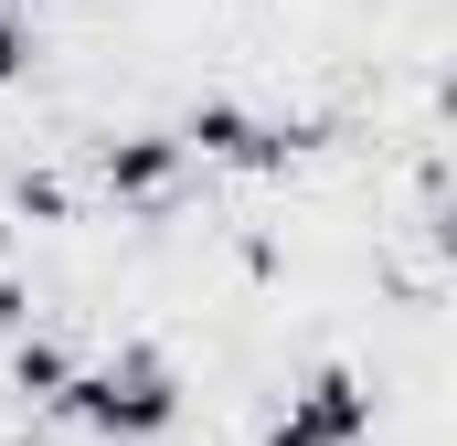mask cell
Here are the masks:
<instances>
[{"label": "cell", "mask_w": 457, "mask_h": 446, "mask_svg": "<svg viewBox=\"0 0 457 446\" xmlns=\"http://www.w3.org/2000/svg\"><path fill=\"white\" fill-rule=\"evenodd\" d=\"M181 361L160 351V340H117L107 361H86L75 372V393L54 404L75 436H96V446H160L170 425H181Z\"/></svg>", "instance_id": "cell-1"}, {"label": "cell", "mask_w": 457, "mask_h": 446, "mask_svg": "<svg viewBox=\"0 0 457 446\" xmlns=\"http://www.w3.org/2000/svg\"><path fill=\"white\" fill-rule=\"evenodd\" d=\"M86 170H96V192H107L117 213H170L181 181H192V160H181L170 128H107V138L86 149Z\"/></svg>", "instance_id": "cell-4"}, {"label": "cell", "mask_w": 457, "mask_h": 446, "mask_svg": "<svg viewBox=\"0 0 457 446\" xmlns=\"http://www.w3.org/2000/svg\"><path fill=\"white\" fill-rule=\"evenodd\" d=\"M170 138H181V160L255 170V181H277L287 160H309V149H320V128H309V117H255V107H234V96H192Z\"/></svg>", "instance_id": "cell-2"}, {"label": "cell", "mask_w": 457, "mask_h": 446, "mask_svg": "<svg viewBox=\"0 0 457 446\" xmlns=\"http://www.w3.org/2000/svg\"><path fill=\"white\" fill-rule=\"evenodd\" d=\"M372 425H383V393H372L351 361H320V372H298V383L277 393L266 446H372Z\"/></svg>", "instance_id": "cell-3"}, {"label": "cell", "mask_w": 457, "mask_h": 446, "mask_svg": "<svg viewBox=\"0 0 457 446\" xmlns=\"http://www.w3.org/2000/svg\"><path fill=\"white\" fill-rule=\"evenodd\" d=\"M75 340H54V330H11V393L32 404V415H54L64 393H75Z\"/></svg>", "instance_id": "cell-5"}, {"label": "cell", "mask_w": 457, "mask_h": 446, "mask_svg": "<svg viewBox=\"0 0 457 446\" xmlns=\"http://www.w3.org/2000/svg\"><path fill=\"white\" fill-rule=\"evenodd\" d=\"M0 11H32V0H0Z\"/></svg>", "instance_id": "cell-7"}, {"label": "cell", "mask_w": 457, "mask_h": 446, "mask_svg": "<svg viewBox=\"0 0 457 446\" xmlns=\"http://www.w3.org/2000/svg\"><path fill=\"white\" fill-rule=\"evenodd\" d=\"M32 64H43V32H32V11H0V96H11Z\"/></svg>", "instance_id": "cell-6"}]
</instances>
